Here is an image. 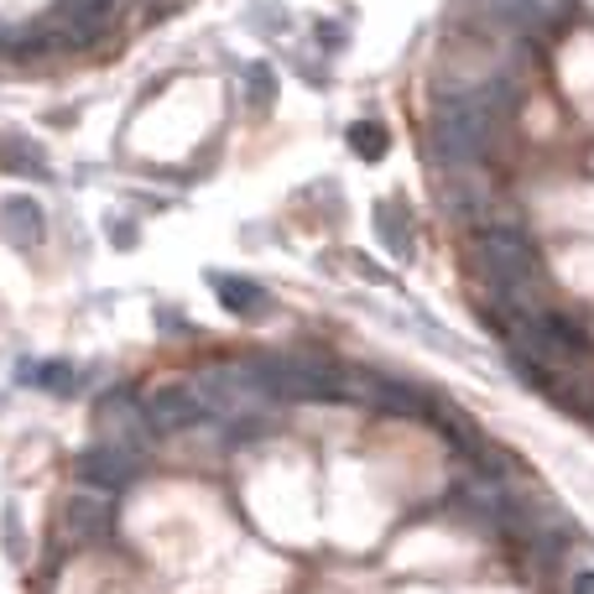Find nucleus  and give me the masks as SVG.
Masks as SVG:
<instances>
[{
	"label": "nucleus",
	"instance_id": "nucleus-1",
	"mask_svg": "<svg viewBox=\"0 0 594 594\" xmlns=\"http://www.w3.org/2000/svg\"><path fill=\"white\" fill-rule=\"evenodd\" d=\"M266 396H287V402H350V381L339 376L334 365L318 360H266L256 365Z\"/></svg>",
	"mask_w": 594,
	"mask_h": 594
},
{
	"label": "nucleus",
	"instance_id": "nucleus-2",
	"mask_svg": "<svg viewBox=\"0 0 594 594\" xmlns=\"http://www.w3.org/2000/svg\"><path fill=\"white\" fill-rule=\"evenodd\" d=\"M485 99H491V95H480V99H449V105L438 110L433 141H438V152H443V157L470 162L480 146H485V131H491V110H485Z\"/></svg>",
	"mask_w": 594,
	"mask_h": 594
},
{
	"label": "nucleus",
	"instance_id": "nucleus-3",
	"mask_svg": "<svg viewBox=\"0 0 594 594\" xmlns=\"http://www.w3.org/2000/svg\"><path fill=\"white\" fill-rule=\"evenodd\" d=\"M141 459L136 449H125V443H116V438H105V443H95L89 454H79V464H74V475L89 485V491H125L131 480H136Z\"/></svg>",
	"mask_w": 594,
	"mask_h": 594
},
{
	"label": "nucleus",
	"instance_id": "nucleus-4",
	"mask_svg": "<svg viewBox=\"0 0 594 594\" xmlns=\"http://www.w3.org/2000/svg\"><path fill=\"white\" fill-rule=\"evenodd\" d=\"M204 413H209V402H204V396H183V392L146 396V422H152V433H162V438L198 428V422H204Z\"/></svg>",
	"mask_w": 594,
	"mask_h": 594
},
{
	"label": "nucleus",
	"instance_id": "nucleus-5",
	"mask_svg": "<svg viewBox=\"0 0 594 594\" xmlns=\"http://www.w3.org/2000/svg\"><path fill=\"white\" fill-rule=\"evenodd\" d=\"M0 230L11 245H37L42 240V209L26 194H11L0 204Z\"/></svg>",
	"mask_w": 594,
	"mask_h": 594
},
{
	"label": "nucleus",
	"instance_id": "nucleus-6",
	"mask_svg": "<svg viewBox=\"0 0 594 594\" xmlns=\"http://www.w3.org/2000/svg\"><path fill=\"white\" fill-rule=\"evenodd\" d=\"M68 527H74L79 537L110 532V501H105V491H89V485H79V491H74V501H68Z\"/></svg>",
	"mask_w": 594,
	"mask_h": 594
},
{
	"label": "nucleus",
	"instance_id": "nucleus-7",
	"mask_svg": "<svg viewBox=\"0 0 594 594\" xmlns=\"http://www.w3.org/2000/svg\"><path fill=\"white\" fill-rule=\"evenodd\" d=\"M443 198H449V209H454L459 219H485L491 215V188L475 178H459L454 188H443Z\"/></svg>",
	"mask_w": 594,
	"mask_h": 594
},
{
	"label": "nucleus",
	"instance_id": "nucleus-8",
	"mask_svg": "<svg viewBox=\"0 0 594 594\" xmlns=\"http://www.w3.org/2000/svg\"><path fill=\"white\" fill-rule=\"evenodd\" d=\"M215 293L224 297V308H235V314H251V308L266 302V293H261L256 282H235V277H215Z\"/></svg>",
	"mask_w": 594,
	"mask_h": 594
},
{
	"label": "nucleus",
	"instance_id": "nucleus-9",
	"mask_svg": "<svg viewBox=\"0 0 594 594\" xmlns=\"http://www.w3.org/2000/svg\"><path fill=\"white\" fill-rule=\"evenodd\" d=\"M240 84H245L251 105H272V89H277V79H272V68H266V63H245V68H240Z\"/></svg>",
	"mask_w": 594,
	"mask_h": 594
},
{
	"label": "nucleus",
	"instance_id": "nucleus-10",
	"mask_svg": "<svg viewBox=\"0 0 594 594\" xmlns=\"http://www.w3.org/2000/svg\"><path fill=\"white\" fill-rule=\"evenodd\" d=\"M376 219H381V235H386V245L402 256V251L413 245V235H402V230H407V224H402V209H396V204H381Z\"/></svg>",
	"mask_w": 594,
	"mask_h": 594
},
{
	"label": "nucleus",
	"instance_id": "nucleus-11",
	"mask_svg": "<svg viewBox=\"0 0 594 594\" xmlns=\"http://www.w3.org/2000/svg\"><path fill=\"white\" fill-rule=\"evenodd\" d=\"M350 146H355L360 157L376 162L381 152H386V131H381V125H365V120H360V125H350Z\"/></svg>",
	"mask_w": 594,
	"mask_h": 594
},
{
	"label": "nucleus",
	"instance_id": "nucleus-12",
	"mask_svg": "<svg viewBox=\"0 0 594 594\" xmlns=\"http://www.w3.org/2000/svg\"><path fill=\"white\" fill-rule=\"evenodd\" d=\"M318 42H329V47H339V42H344V32H339V26H318Z\"/></svg>",
	"mask_w": 594,
	"mask_h": 594
},
{
	"label": "nucleus",
	"instance_id": "nucleus-13",
	"mask_svg": "<svg viewBox=\"0 0 594 594\" xmlns=\"http://www.w3.org/2000/svg\"><path fill=\"white\" fill-rule=\"evenodd\" d=\"M574 594H594V569H584V574L574 579Z\"/></svg>",
	"mask_w": 594,
	"mask_h": 594
}]
</instances>
